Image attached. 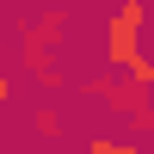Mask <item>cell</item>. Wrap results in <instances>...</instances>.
<instances>
[{
	"label": "cell",
	"instance_id": "6da1fadb",
	"mask_svg": "<svg viewBox=\"0 0 154 154\" xmlns=\"http://www.w3.org/2000/svg\"><path fill=\"white\" fill-rule=\"evenodd\" d=\"M142 25H148V0H117V12L105 25V62L117 74H130L142 62Z\"/></svg>",
	"mask_w": 154,
	"mask_h": 154
},
{
	"label": "cell",
	"instance_id": "7a4b0ae2",
	"mask_svg": "<svg viewBox=\"0 0 154 154\" xmlns=\"http://www.w3.org/2000/svg\"><path fill=\"white\" fill-rule=\"evenodd\" d=\"M86 154H148V148H136V142H117V136H93V142H86Z\"/></svg>",
	"mask_w": 154,
	"mask_h": 154
},
{
	"label": "cell",
	"instance_id": "3957f363",
	"mask_svg": "<svg viewBox=\"0 0 154 154\" xmlns=\"http://www.w3.org/2000/svg\"><path fill=\"white\" fill-rule=\"evenodd\" d=\"M6 99H12V86H6V74H0V105H6Z\"/></svg>",
	"mask_w": 154,
	"mask_h": 154
},
{
	"label": "cell",
	"instance_id": "277c9868",
	"mask_svg": "<svg viewBox=\"0 0 154 154\" xmlns=\"http://www.w3.org/2000/svg\"><path fill=\"white\" fill-rule=\"evenodd\" d=\"M148 136H154V111H148ZM148 154H154V142H148Z\"/></svg>",
	"mask_w": 154,
	"mask_h": 154
}]
</instances>
